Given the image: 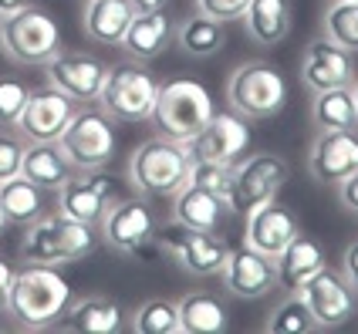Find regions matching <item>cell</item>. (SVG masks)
Returning <instances> with one entry per match:
<instances>
[{
	"mask_svg": "<svg viewBox=\"0 0 358 334\" xmlns=\"http://www.w3.org/2000/svg\"><path fill=\"white\" fill-rule=\"evenodd\" d=\"M71 300V284L58 274L51 263H27L14 270L10 297H7V314L20 328H51Z\"/></svg>",
	"mask_w": 358,
	"mask_h": 334,
	"instance_id": "cell-1",
	"label": "cell"
},
{
	"mask_svg": "<svg viewBox=\"0 0 358 334\" xmlns=\"http://www.w3.org/2000/svg\"><path fill=\"white\" fill-rule=\"evenodd\" d=\"M99 247L95 226L78 223L64 213H41L34 223H27V233L20 240V260L27 263H78Z\"/></svg>",
	"mask_w": 358,
	"mask_h": 334,
	"instance_id": "cell-2",
	"label": "cell"
},
{
	"mask_svg": "<svg viewBox=\"0 0 358 334\" xmlns=\"http://www.w3.org/2000/svg\"><path fill=\"white\" fill-rule=\"evenodd\" d=\"M213 112L217 108H213V95L206 92V85H199L196 78H173L159 85L149 125L156 129V136L189 145L206 129Z\"/></svg>",
	"mask_w": 358,
	"mask_h": 334,
	"instance_id": "cell-3",
	"label": "cell"
},
{
	"mask_svg": "<svg viewBox=\"0 0 358 334\" xmlns=\"http://www.w3.org/2000/svg\"><path fill=\"white\" fill-rule=\"evenodd\" d=\"M193 149L186 142H173V138H149L129 159V179L142 196H162L173 199L189 182V169H193Z\"/></svg>",
	"mask_w": 358,
	"mask_h": 334,
	"instance_id": "cell-4",
	"label": "cell"
},
{
	"mask_svg": "<svg viewBox=\"0 0 358 334\" xmlns=\"http://www.w3.org/2000/svg\"><path fill=\"white\" fill-rule=\"evenodd\" d=\"M0 48L24 68H41L61 51V27L48 10L24 3L20 10L0 17Z\"/></svg>",
	"mask_w": 358,
	"mask_h": 334,
	"instance_id": "cell-5",
	"label": "cell"
},
{
	"mask_svg": "<svg viewBox=\"0 0 358 334\" xmlns=\"http://www.w3.org/2000/svg\"><path fill=\"white\" fill-rule=\"evenodd\" d=\"M64 159L71 162V169L78 173H92V169H105L115 149H119V136L112 118L101 108H75L71 122L64 125V132L58 138Z\"/></svg>",
	"mask_w": 358,
	"mask_h": 334,
	"instance_id": "cell-6",
	"label": "cell"
},
{
	"mask_svg": "<svg viewBox=\"0 0 358 334\" xmlns=\"http://www.w3.org/2000/svg\"><path fill=\"white\" fill-rule=\"evenodd\" d=\"M230 108L243 118H271L287 105V81L271 61H243L227 81Z\"/></svg>",
	"mask_w": 358,
	"mask_h": 334,
	"instance_id": "cell-7",
	"label": "cell"
},
{
	"mask_svg": "<svg viewBox=\"0 0 358 334\" xmlns=\"http://www.w3.org/2000/svg\"><path fill=\"white\" fill-rule=\"evenodd\" d=\"M291 176V166L274 152H254L243 156L234 166V179H230V193L223 196L227 210L234 217H247L257 206L278 199V193L284 189V182Z\"/></svg>",
	"mask_w": 358,
	"mask_h": 334,
	"instance_id": "cell-8",
	"label": "cell"
},
{
	"mask_svg": "<svg viewBox=\"0 0 358 334\" xmlns=\"http://www.w3.org/2000/svg\"><path fill=\"white\" fill-rule=\"evenodd\" d=\"M159 95V81L152 78L145 68L136 64H122V68H108L105 85L99 95V108L112 122H125V125H142L152 115V105Z\"/></svg>",
	"mask_w": 358,
	"mask_h": 334,
	"instance_id": "cell-9",
	"label": "cell"
},
{
	"mask_svg": "<svg viewBox=\"0 0 358 334\" xmlns=\"http://www.w3.org/2000/svg\"><path fill=\"white\" fill-rule=\"evenodd\" d=\"M99 230L112 250L136 256V260L152 256L159 247V223L145 199H115L108 213L101 217Z\"/></svg>",
	"mask_w": 358,
	"mask_h": 334,
	"instance_id": "cell-10",
	"label": "cell"
},
{
	"mask_svg": "<svg viewBox=\"0 0 358 334\" xmlns=\"http://www.w3.org/2000/svg\"><path fill=\"white\" fill-rule=\"evenodd\" d=\"M301 300L308 304V314L315 317L318 331H335L345 328L352 317L358 314V291L352 287V280L335 270V267H321L315 277L304 280V287L298 291Z\"/></svg>",
	"mask_w": 358,
	"mask_h": 334,
	"instance_id": "cell-11",
	"label": "cell"
},
{
	"mask_svg": "<svg viewBox=\"0 0 358 334\" xmlns=\"http://www.w3.org/2000/svg\"><path fill=\"white\" fill-rule=\"evenodd\" d=\"M119 199V182L115 176L92 169V173H78V176H68L64 186L58 189V210L64 217L88 223V226H99L101 217L108 213V206Z\"/></svg>",
	"mask_w": 358,
	"mask_h": 334,
	"instance_id": "cell-12",
	"label": "cell"
},
{
	"mask_svg": "<svg viewBox=\"0 0 358 334\" xmlns=\"http://www.w3.org/2000/svg\"><path fill=\"white\" fill-rule=\"evenodd\" d=\"M159 243L179 260V267L193 277H217L227 267L230 256V243L217 233L206 230H186V226H173L169 233H159Z\"/></svg>",
	"mask_w": 358,
	"mask_h": 334,
	"instance_id": "cell-13",
	"label": "cell"
},
{
	"mask_svg": "<svg viewBox=\"0 0 358 334\" xmlns=\"http://www.w3.org/2000/svg\"><path fill=\"white\" fill-rule=\"evenodd\" d=\"M220 274H223V284H227V294L240 297V300H260V297L278 291L274 256L254 250L247 240L237 243V247H230L227 267Z\"/></svg>",
	"mask_w": 358,
	"mask_h": 334,
	"instance_id": "cell-14",
	"label": "cell"
},
{
	"mask_svg": "<svg viewBox=\"0 0 358 334\" xmlns=\"http://www.w3.org/2000/svg\"><path fill=\"white\" fill-rule=\"evenodd\" d=\"M44 68H48L51 85L78 105H95L101 95V85H105V75H108V64L95 55H85V51H58Z\"/></svg>",
	"mask_w": 358,
	"mask_h": 334,
	"instance_id": "cell-15",
	"label": "cell"
},
{
	"mask_svg": "<svg viewBox=\"0 0 358 334\" xmlns=\"http://www.w3.org/2000/svg\"><path fill=\"white\" fill-rule=\"evenodd\" d=\"M75 115V101L68 99L64 92H58L55 85L48 88H31L27 105L17 118V136L24 142H58L64 125Z\"/></svg>",
	"mask_w": 358,
	"mask_h": 334,
	"instance_id": "cell-16",
	"label": "cell"
},
{
	"mask_svg": "<svg viewBox=\"0 0 358 334\" xmlns=\"http://www.w3.org/2000/svg\"><path fill=\"white\" fill-rule=\"evenodd\" d=\"M189 149H193L196 159H213V162L237 166L240 159L250 152V125L234 108L230 112H213L206 129L189 142Z\"/></svg>",
	"mask_w": 358,
	"mask_h": 334,
	"instance_id": "cell-17",
	"label": "cell"
},
{
	"mask_svg": "<svg viewBox=\"0 0 358 334\" xmlns=\"http://www.w3.org/2000/svg\"><path fill=\"white\" fill-rule=\"evenodd\" d=\"M358 68L355 55L345 51L341 44H335L331 38H315L304 51L301 61V81L311 92H328V88H341V85H355Z\"/></svg>",
	"mask_w": 358,
	"mask_h": 334,
	"instance_id": "cell-18",
	"label": "cell"
},
{
	"mask_svg": "<svg viewBox=\"0 0 358 334\" xmlns=\"http://www.w3.org/2000/svg\"><path fill=\"white\" fill-rule=\"evenodd\" d=\"M308 169L321 186H338L341 179L358 173V136L355 129H331L321 132L311 145Z\"/></svg>",
	"mask_w": 358,
	"mask_h": 334,
	"instance_id": "cell-19",
	"label": "cell"
},
{
	"mask_svg": "<svg viewBox=\"0 0 358 334\" xmlns=\"http://www.w3.org/2000/svg\"><path fill=\"white\" fill-rule=\"evenodd\" d=\"M243 219H247L243 240H247L254 250H260V254H267V256H278L280 250L294 240V233L301 230L298 217H294L284 203H278V199L257 206L254 213H247Z\"/></svg>",
	"mask_w": 358,
	"mask_h": 334,
	"instance_id": "cell-20",
	"label": "cell"
},
{
	"mask_svg": "<svg viewBox=\"0 0 358 334\" xmlns=\"http://www.w3.org/2000/svg\"><path fill=\"white\" fill-rule=\"evenodd\" d=\"M328 263V254L311 233H294V240L274 256V267H278V287L287 294H298L304 287L308 277H315Z\"/></svg>",
	"mask_w": 358,
	"mask_h": 334,
	"instance_id": "cell-21",
	"label": "cell"
},
{
	"mask_svg": "<svg viewBox=\"0 0 358 334\" xmlns=\"http://www.w3.org/2000/svg\"><path fill=\"white\" fill-rule=\"evenodd\" d=\"M169 41H173V24H169V14L166 10H145V14H136L132 24H129V31H125V38H122V51H125V58L139 61H156L169 48Z\"/></svg>",
	"mask_w": 358,
	"mask_h": 334,
	"instance_id": "cell-22",
	"label": "cell"
},
{
	"mask_svg": "<svg viewBox=\"0 0 358 334\" xmlns=\"http://www.w3.org/2000/svg\"><path fill=\"white\" fill-rule=\"evenodd\" d=\"M58 328L75 334H115L122 331V307L99 294L78 297V300H68L64 314L58 317Z\"/></svg>",
	"mask_w": 358,
	"mask_h": 334,
	"instance_id": "cell-23",
	"label": "cell"
},
{
	"mask_svg": "<svg viewBox=\"0 0 358 334\" xmlns=\"http://www.w3.org/2000/svg\"><path fill=\"white\" fill-rule=\"evenodd\" d=\"M136 14L139 10L132 7V0H88L81 14V27L95 44L119 48Z\"/></svg>",
	"mask_w": 358,
	"mask_h": 334,
	"instance_id": "cell-24",
	"label": "cell"
},
{
	"mask_svg": "<svg viewBox=\"0 0 358 334\" xmlns=\"http://www.w3.org/2000/svg\"><path fill=\"white\" fill-rule=\"evenodd\" d=\"M227 217V203L210 193V189H199L193 182H186L173 196V219L186 230H206V233H217L220 223Z\"/></svg>",
	"mask_w": 358,
	"mask_h": 334,
	"instance_id": "cell-25",
	"label": "cell"
},
{
	"mask_svg": "<svg viewBox=\"0 0 358 334\" xmlns=\"http://www.w3.org/2000/svg\"><path fill=\"white\" fill-rule=\"evenodd\" d=\"M243 24H247V34L257 44L278 48L291 34L294 7H291V0H250L243 10Z\"/></svg>",
	"mask_w": 358,
	"mask_h": 334,
	"instance_id": "cell-26",
	"label": "cell"
},
{
	"mask_svg": "<svg viewBox=\"0 0 358 334\" xmlns=\"http://www.w3.org/2000/svg\"><path fill=\"white\" fill-rule=\"evenodd\" d=\"M20 176H27L41 189H55L58 193L64 179L71 176V162L64 159L58 142H27L24 162H20Z\"/></svg>",
	"mask_w": 358,
	"mask_h": 334,
	"instance_id": "cell-27",
	"label": "cell"
},
{
	"mask_svg": "<svg viewBox=\"0 0 358 334\" xmlns=\"http://www.w3.org/2000/svg\"><path fill=\"white\" fill-rule=\"evenodd\" d=\"M179 328L182 334H220L230 328V311L217 294L196 291L179 300Z\"/></svg>",
	"mask_w": 358,
	"mask_h": 334,
	"instance_id": "cell-28",
	"label": "cell"
},
{
	"mask_svg": "<svg viewBox=\"0 0 358 334\" xmlns=\"http://www.w3.org/2000/svg\"><path fill=\"white\" fill-rule=\"evenodd\" d=\"M311 118L321 132L331 129H358V105L352 85L341 88H328V92H315V105H311Z\"/></svg>",
	"mask_w": 358,
	"mask_h": 334,
	"instance_id": "cell-29",
	"label": "cell"
},
{
	"mask_svg": "<svg viewBox=\"0 0 358 334\" xmlns=\"http://www.w3.org/2000/svg\"><path fill=\"white\" fill-rule=\"evenodd\" d=\"M0 206L10 223H34L44 213V189L34 186L27 176H10L0 182Z\"/></svg>",
	"mask_w": 358,
	"mask_h": 334,
	"instance_id": "cell-30",
	"label": "cell"
},
{
	"mask_svg": "<svg viewBox=\"0 0 358 334\" xmlns=\"http://www.w3.org/2000/svg\"><path fill=\"white\" fill-rule=\"evenodd\" d=\"M176 41L189 58H213L223 48V24L196 10L193 17H186L179 24Z\"/></svg>",
	"mask_w": 358,
	"mask_h": 334,
	"instance_id": "cell-31",
	"label": "cell"
},
{
	"mask_svg": "<svg viewBox=\"0 0 358 334\" xmlns=\"http://www.w3.org/2000/svg\"><path fill=\"white\" fill-rule=\"evenodd\" d=\"M132 331L136 334H182L179 328V304L166 297H152L136 307L132 314Z\"/></svg>",
	"mask_w": 358,
	"mask_h": 334,
	"instance_id": "cell-32",
	"label": "cell"
},
{
	"mask_svg": "<svg viewBox=\"0 0 358 334\" xmlns=\"http://www.w3.org/2000/svg\"><path fill=\"white\" fill-rule=\"evenodd\" d=\"M324 38L358 55V3L355 0H331L324 10Z\"/></svg>",
	"mask_w": 358,
	"mask_h": 334,
	"instance_id": "cell-33",
	"label": "cell"
},
{
	"mask_svg": "<svg viewBox=\"0 0 358 334\" xmlns=\"http://www.w3.org/2000/svg\"><path fill=\"white\" fill-rule=\"evenodd\" d=\"M271 334H308L315 331V317L308 314V304L301 300V294H287L284 304L274 307V314L267 321Z\"/></svg>",
	"mask_w": 358,
	"mask_h": 334,
	"instance_id": "cell-34",
	"label": "cell"
},
{
	"mask_svg": "<svg viewBox=\"0 0 358 334\" xmlns=\"http://www.w3.org/2000/svg\"><path fill=\"white\" fill-rule=\"evenodd\" d=\"M27 81L17 75H0V129H14L17 125L20 112L27 105Z\"/></svg>",
	"mask_w": 358,
	"mask_h": 334,
	"instance_id": "cell-35",
	"label": "cell"
},
{
	"mask_svg": "<svg viewBox=\"0 0 358 334\" xmlns=\"http://www.w3.org/2000/svg\"><path fill=\"white\" fill-rule=\"evenodd\" d=\"M230 179H234V166L227 162H213V159H193V169H189V182L199 189H210L220 199L230 193Z\"/></svg>",
	"mask_w": 358,
	"mask_h": 334,
	"instance_id": "cell-36",
	"label": "cell"
},
{
	"mask_svg": "<svg viewBox=\"0 0 358 334\" xmlns=\"http://www.w3.org/2000/svg\"><path fill=\"white\" fill-rule=\"evenodd\" d=\"M24 149H27V142L17 132H0V182L10 176H20Z\"/></svg>",
	"mask_w": 358,
	"mask_h": 334,
	"instance_id": "cell-37",
	"label": "cell"
},
{
	"mask_svg": "<svg viewBox=\"0 0 358 334\" xmlns=\"http://www.w3.org/2000/svg\"><path fill=\"white\" fill-rule=\"evenodd\" d=\"M193 3H196L199 14L220 20V24H230V20L243 17V10H247L250 0H193Z\"/></svg>",
	"mask_w": 358,
	"mask_h": 334,
	"instance_id": "cell-38",
	"label": "cell"
},
{
	"mask_svg": "<svg viewBox=\"0 0 358 334\" xmlns=\"http://www.w3.org/2000/svg\"><path fill=\"white\" fill-rule=\"evenodd\" d=\"M338 196H341V203H345V206L358 217V173H352L348 179H341L338 182Z\"/></svg>",
	"mask_w": 358,
	"mask_h": 334,
	"instance_id": "cell-39",
	"label": "cell"
},
{
	"mask_svg": "<svg viewBox=\"0 0 358 334\" xmlns=\"http://www.w3.org/2000/svg\"><path fill=\"white\" fill-rule=\"evenodd\" d=\"M341 274L352 280V287L358 291V240L355 243H348V250H345V256H341Z\"/></svg>",
	"mask_w": 358,
	"mask_h": 334,
	"instance_id": "cell-40",
	"label": "cell"
},
{
	"mask_svg": "<svg viewBox=\"0 0 358 334\" xmlns=\"http://www.w3.org/2000/svg\"><path fill=\"white\" fill-rule=\"evenodd\" d=\"M10 284H14V267L7 260H0V314L7 311V297H10Z\"/></svg>",
	"mask_w": 358,
	"mask_h": 334,
	"instance_id": "cell-41",
	"label": "cell"
},
{
	"mask_svg": "<svg viewBox=\"0 0 358 334\" xmlns=\"http://www.w3.org/2000/svg\"><path fill=\"white\" fill-rule=\"evenodd\" d=\"M132 7H136L139 14H145V10H166L169 0H132Z\"/></svg>",
	"mask_w": 358,
	"mask_h": 334,
	"instance_id": "cell-42",
	"label": "cell"
},
{
	"mask_svg": "<svg viewBox=\"0 0 358 334\" xmlns=\"http://www.w3.org/2000/svg\"><path fill=\"white\" fill-rule=\"evenodd\" d=\"M27 0H0V17H7V14H14V10H20Z\"/></svg>",
	"mask_w": 358,
	"mask_h": 334,
	"instance_id": "cell-43",
	"label": "cell"
},
{
	"mask_svg": "<svg viewBox=\"0 0 358 334\" xmlns=\"http://www.w3.org/2000/svg\"><path fill=\"white\" fill-rule=\"evenodd\" d=\"M7 223H10V219H7V213H3V206H0V233L7 230Z\"/></svg>",
	"mask_w": 358,
	"mask_h": 334,
	"instance_id": "cell-44",
	"label": "cell"
},
{
	"mask_svg": "<svg viewBox=\"0 0 358 334\" xmlns=\"http://www.w3.org/2000/svg\"><path fill=\"white\" fill-rule=\"evenodd\" d=\"M352 92H355V105H358V78H355V85H352Z\"/></svg>",
	"mask_w": 358,
	"mask_h": 334,
	"instance_id": "cell-45",
	"label": "cell"
},
{
	"mask_svg": "<svg viewBox=\"0 0 358 334\" xmlns=\"http://www.w3.org/2000/svg\"><path fill=\"white\" fill-rule=\"evenodd\" d=\"M355 3H358V0H355Z\"/></svg>",
	"mask_w": 358,
	"mask_h": 334,
	"instance_id": "cell-46",
	"label": "cell"
}]
</instances>
